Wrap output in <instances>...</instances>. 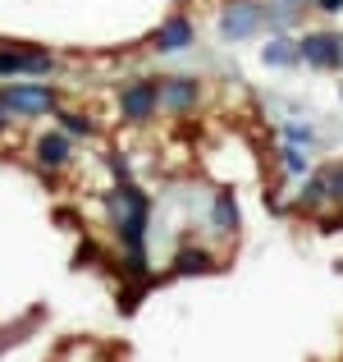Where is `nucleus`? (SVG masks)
Instances as JSON below:
<instances>
[{"instance_id": "1", "label": "nucleus", "mask_w": 343, "mask_h": 362, "mask_svg": "<svg viewBox=\"0 0 343 362\" xmlns=\"http://www.w3.org/2000/svg\"><path fill=\"white\" fill-rule=\"evenodd\" d=\"M106 211L114 225V239H119V252H133V247H147V225H151V197L142 193L133 179H119V184L106 193Z\"/></svg>"}, {"instance_id": "2", "label": "nucleus", "mask_w": 343, "mask_h": 362, "mask_svg": "<svg viewBox=\"0 0 343 362\" xmlns=\"http://www.w3.org/2000/svg\"><path fill=\"white\" fill-rule=\"evenodd\" d=\"M60 69V55L37 42H0V78H51Z\"/></svg>"}, {"instance_id": "3", "label": "nucleus", "mask_w": 343, "mask_h": 362, "mask_svg": "<svg viewBox=\"0 0 343 362\" xmlns=\"http://www.w3.org/2000/svg\"><path fill=\"white\" fill-rule=\"evenodd\" d=\"M0 106L9 110L14 119H42V115H55L60 106V88L55 83H0Z\"/></svg>"}, {"instance_id": "4", "label": "nucleus", "mask_w": 343, "mask_h": 362, "mask_svg": "<svg viewBox=\"0 0 343 362\" xmlns=\"http://www.w3.org/2000/svg\"><path fill=\"white\" fill-rule=\"evenodd\" d=\"M160 115V78H128L119 83V119L142 129Z\"/></svg>"}, {"instance_id": "5", "label": "nucleus", "mask_w": 343, "mask_h": 362, "mask_svg": "<svg viewBox=\"0 0 343 362\" xmlns=\"http://www.w3.org/2000/svg\"><path fill=\"white\" fill-rule=\"evenodd\" d=\"M206 101V83L193 78V74H165L160 78V110L174 119L197 115V106Z\"/></svg>"}, {"instance_id": "6", "label": "nucleus", "mask_w": 343, "mask_h": 362, "mask_svg": "<svg viewBox=\"0 0 343 362\" xmlns=\"http://www.w3.org/2000/svg\"><path fill=\"white\" fill-rule=\"evenodd\" d=\"M298 64L307 69H325V74H339L343 69V33H302L298 37Z\"/></svg>"}, {"instance_id": "7", "label": "nucleus", "mask_w": 343, "mask_h": 362, "mask_svg": "<svg viewBox=\"0 0 343 362\" xmlns=\"http://www.w3.org/2000/svg\"><path fill=\"white\" fill-rule=\"evenodd\" d=\"M256 33H265L261 0H224L220 5V37L224 42H247Z\"/></svg>"}, {"instance_id": "8", "label": "nucleus", "mask_w": 343, "mask_h": 362, "mask_svg": "<svg viewBox=\"0 0 343 362\" xmlns=\"http://www.w3.org/2000/svg\"><path fill=\"white\" fill-rule=\"evenodd\" d=\"M147 46L156 55H179V51H193L197 46V23L188 14H169V18H160V28L147 37Z\"/></svg>"}, {"instance_id": "9", "label": "nucleus", "mask_w": 343, "mask_h": 362, "mask_svg": "<svg viewBox=\"0 0 343 362\" xmlns=\"http://www.w3.org/2000/svg\"><path fill=\"white\" fill-rule=\"evenodd\" d=\"M32 156H37V165H42V170H51V175H55V170H64L73 160V138L64 129H51V133H42V138L32 142Z\"/></svg>"}, {"instance_id": "10", "label": "nucleus", "mask_w": 343, "mask_h": 362, "mask_svg": "<svg viewBox=\"0 0 343 362\" xmlns=\"http://www.w3.org/2000/svg\"><path fill=\"white\" fill-rule=\"evenodd\" d=\"M215 271H220V257L202 243H183L169 262V275H215Z\"/></svg>"}, {"instance_id": "11", "label": "nucleus", "mask_w": 343, "mask_h": 362, "mask_svg": "<svg viewBox=\"0 0 343 362\" xmlns=\"http://www.w3.org/2000/svg\"><path fill=\"white\" fill-rule=\"evenodd\" d=\"M211 230L220 234V239H234L238 234V197H234V188H215L211 193Z\"/></svg>"}, {"instance_id": "12", "label": "nucleus", "mask_w": 343, "mask_h": 362, "mask_svg": "<svg viewBox=\"0 0 343 362\" xmlns=\"http://www.w3.org/2000/svg\"><path fill=\"white\" fill-rule=\"evenodd\" d=\"M51 119H55V129H64L73 142H78V138H97V133H101V124L92 119L88 110H73V106H64V101L55 106V115H51Z\"/></svg>"}, {"instance_id": "13", "label": "nucleus", "mask_w": 343, "mask_h": 362, "mask_svg": "<svg viewBox=\"0 0 343 362\" xmlns=\"http://www.w3.org/2000/svg\"><path fill=\"white\" fill-rule=\"evenodd\" d=\"M261 60L270 64V69H293L298 64V42L284 33H270V42L261 46Z\"/></svg>"}, {"instance_id": "14", "label": "nucleus", "mask_w": 343, "mask_h": 362, "mask_svg": "<svg viewBox=\"0 0 343 362\" xmlns=\"http://www.w3.org/2000/svg\"><path fill=\"white\" fill-rule=\"evenodd\" d=\"M298 14H302V9L284 5V0H275V5L265 0V5H261V23L270 28V33H284V28H293V23H298Z\"/></svg>"}, {"instance_id": "15", "label": "nucleus", "mask_w": 343, "mask_h": 362, "mask_svg": "<svg viewBox=\"0 0 343 362\" xmlns=\"http://www.w3.org/2000/svg\"><path fill=\"white\" fill-rule=\"evenodd\" d=\"M279 170H284L289 179H307V175H311L307 147H293V142H284V147H279Z\"/></svg>"}, {"instance_id": "16", "label": "nucleus", "mask_w": 343, "mask_h": 362, "mask_svg": "<svg viewBox=\"0 0 343 362\" xmlns=\"http://www.w3.org/2000/svg\"><path fill=\"white\" fill-rule=\"evenodd\" d=\"M316 175H320V184H325L330 206H343V160H330V165L316 170Z\"/></svg>"}, {"instance_id": "17", "label": "nucleus", "mask_w": 343, "mask_h": 362, "mask_svg": "<svg viewBox=\"0 0 343 362\" xmlns=\"http://www.w3.org/2000/svg\"><path fill=\"white\" fill-rule=\"evenodd\" d=\"M284 142H293V147H311V142H316V129H311V124H284Z\"/></svg>"}, {"instance_id": "18", "label": "nucleus", "mask_w": 343, "mask_h": 362, "mask_svg": "<svg viewBox=\"0 0 343 362\" xmlns=\"http://www.w3.org/2000/svg\"><path fill=\"white\" fill-rule=\"evenodd\" d=\"M316 5V14H325V18H339L343 14V0H311Z\"/></svg>"}, {"instance_id": "19", "label": "nucleus", "mask_w": 343, "mask_h": 362, "mask_svg": "<svg viewBox=\"0 0 343 362\" xmlns=\"http://www.w3.org/2000/svg\"><path fill=\"white\" fill-rule=\"evenodd\" d=\"M320 230H325V234L343 230V211H330V216H320Z\"/></svg>"}, {"instance_id": "20", "label": "nucleus", "mask_w": 343, "mask_h": 362, "mask_svg": "<svg viewBox=\"0 0 343 362\" xmlns=\"http://www.w3.org/2000/svg\"><path fill=\"white\" fill-rule=\"evenodd\" d=\"M9 124H14V115H9V110L0 106V129H9Z\"/></svg>"}, {"instance_id": "21", "label": "nucleus", "mask_w": 343, "mask_h": 362, "mask_svg": "<svg viewBox=\"0 0 343 362\" xmlns=\"http://www.w3.org/2000/svg\"><path fill=\"white\" fill-rule=\"evenodd\" d=\"M284 5H293V9H307V5H311V0H284Z\"/></svg>"}]
</instances>
